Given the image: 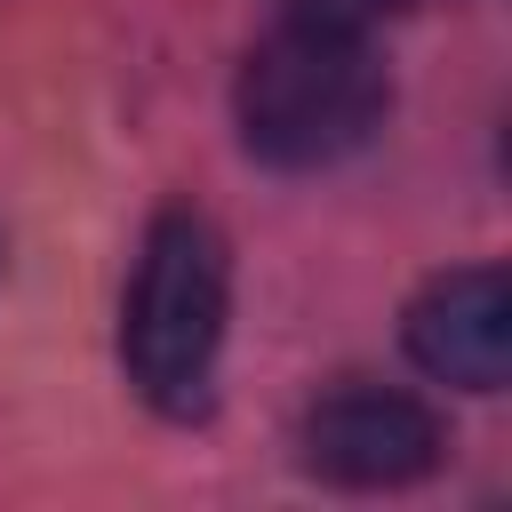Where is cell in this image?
Wrapping results in <instances>:
<instances>
[{
	"label": "cell",
	"mask_w": 512,
	"mask_h": 512,
	"mask_svg": "<svg viewBox=\"0 0 512 512\" xmlns=\"http://www.w3.org/2000/svg\"><path fill=\"white\" fill-rule=\"evenodd\" d=\"M224 320H232L224 232L200 208H160L136 248L128 304H120V368H128L136 400L160 416H200L216 392Z\"/></svg>",
	"instance_id": "cell-1"
},
{
	"label": "cell",
	"mask_w": 512,
	"mask_h": 512,
	"mask_svg": "<svg viewBox=\"0 0 512 512\" xmlns=\"http://www.w3.org/2000/svg\"><path fill=\"white\" fill-rule=\"evenodd\" d=\"M384 64L360 32H320V24H280L272 40L248 48L232 80V120L240 144L264 168H336L384 128Z\"/></svg>",
	"instance_id": "cell-2"
},
{
	"label": "cell",
	"mask_w": 512,
	"mask_h": 512,
	"mask_svg": "<svg viewBox=\"0 0 512 512\" xmlns=\"http://www.w3.org/2000/svg\"><path fill=\"white\" fill-rule=\"evenodd\" d=\"M440 448H448L440 416L408 392H384V384L328 392L304 416V464L328 488H408L440 464Z\"/></svg>",
	"instance_id": "cell-3"
},
{
	"label": "cell",
	"mask_w": 512,
	"mask_h": 512,
	"mask_svg": "<svg viewBox=\"0 0 512 512\" xmlns=\"http://www.w3.org/2000/svg\"><path fill=\"white\" fill-rule=\"evenodd\" d=\"M400 344L424 376H440L456 392H504V376H512V280H504V264L432 272L400 312Z\"/></svg>",
	"instance_id": "cell-4"
},
{
	"label": "cell",
	"mask_w": 512,
	"mask_h": 512,
	"mask_svg": "<svg viewBox=\"0 0 512 512\" xmlns=\"http://www.w3.org/2000/svg\"><path fill=\"white\" fill-rule=\"evenodd\" d=\"M280 8V24H320V32H376L384 16H400L408 0H272Z\"/></svg>",
	"instance_id": "cell-5"
}]
</instances>
